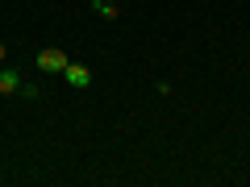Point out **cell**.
<instances>
[{
	"label": "cell",
	"instance_id": "cell-1",
	"mask_svg": "<svg viewBox=\"0 0 250 187\" xmlns=\"http://www.w3.org/2000/svg\"><path fill=\"white\" fill-rule=\"evenodd\" d=\"M67 50H59V46H46V50H38V58H34V67L38 71H46V75H62L67 71Z\"/></svg>",
	"mask_w": 250,
	"mask_h": 187
},
{
	"label": "cell",
	"instance_id": "cell-2",
	"mask_svg": "<svg viewBox=\"0 0 250 187\" xmlns=\"http://www.w3.org/2000/svg\"><path fill=\"white\" fill-rule=\"evenodd\" d=\"M21 83H25V71L21 67H0V96H17Z\"/></svg>",
	"mask_w": 250,
	"mask_h": 187
},
{
	"label": "cell",
	"instance_id": "cell-3",
	"mask_svg": "<svg viewBox=\"0 0 250 187\" xmlns=\"http://www.w3.org/2000/svg\"><path fill=\"white\" fill-rule=\"evenodd\" d=\"M62 79H67V83H71V88H92V71H88V67H83V62H67V71H62Z\"/></svg>",
	"mask_w": 250,
	"mask_h": 187
},
{
	"label": "cell",
	"instance_id": "cell-4",
	"mask_svg": "<svg viewBox=\"0 0 250 187\" xmlns=\"http://www.w3.org/2000/svg\"><path fill=\"white\" fill-rule=\"evenodd\" d=\"M92 13H96L100 21H117L121 17V4H113V0H92Z\"/></svg>",
	"mask_w": 250,
	"mask_h": 187
},
{
	"label": "cell",
	"instance_id": "cell-5",
	"mask_svg": "<svg viewBox=\"0 0 250 187\" xmlns=\"http://www.w3.org/2000/svg\"><path fill=\"white\" fill-rule=\"evenodd\" d=\"M17 96H25V100H38V96H42V88H38V83H21V92H17Z\"/></svg>",
	"mask_w": 250,
	"mask_h": 187
},
{
	"label": "cell",
	"instance_id": "cell-6",
	"mask_svg": "<svg viewBox=\"0 0 250 187\" xmlns=\"http://www.w3.org/2000/svg\"><path fill=\"white\" fill-rule=\"evenodd\" d=\"M4 58H9V46H4V42H0V62H4Z\"/></svg>",
	"mask_w": 250,
	"mask_h": 187
},
{
	"label": "cell",
	"instance_id": "cell-7",
	"mask_svg": "<svg viewBox=\"0 0 250 187\" xmlns=\"http://www.w3.org/2000/svg\"><path fill=\"white\" fill-rule=\"evenodd\" d=\"M113 4H121V0H113Z\"/></svg>",
	"mask_w": 250,
	"mask_h": 187
}]
</instances>
